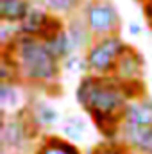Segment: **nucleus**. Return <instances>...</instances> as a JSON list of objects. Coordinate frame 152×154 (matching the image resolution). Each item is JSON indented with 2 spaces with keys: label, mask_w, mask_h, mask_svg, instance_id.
<instances>
[{
  "label": "nucleus",
  "mask_w": 152,
  "mask_h": 154,
  "mask_svg": "<svg viewBox=\"0 0 152 154\" xmlns=\"http://www.w3.org/2000/svg\"><path fill=\"white\" fill-rule=\"evenodd\" d=\"M136 84L140 82H123L114 75L86 74L77 86L75 97L106 138H118L125 106L132 99L141 97L140 90L134 88Z\"/></svg>",
  "instance_id": "f257e3e1"
},
{
  "label": "nucleus",
  "mask_w": 152,
  "mask_h": 154,
  "mask_svg": "<svg viewBox=\"0 0 152 154\" xmlns=\"http://www.w3.org/2000/svg\"><path fill=\"white\" fill-rule=\"evenodd\" d=\"M16 65L20 81L31 84H52L59 79L61 61L48 50L45 39L20 34L16 41L4 48Z\"/></svg>",
  "instance_id": "f03ea898"
},
{
  "label": "nucleus",
  "mask_w": 152,
  "mask_h": 154,
  "mask_svg": "<svg viewBox=\"0 0 152 154\" xmlns=\"http://www.w3.org/2000/svg\"><path fill=\"white\" fill-rule=\"evenodd\" d=\"M129 45L118 34H109L102 38H95V41L84 52L88 74L99 77L114 75L116 63L127 52Z\"/></svg>",
  "instance_id": "7ed1b4c3"
},
{
  "label": "nucleus",
  "mask_w": 152,
  "mask_h": 154,
  "mask_svg": "<svg viewBox=\"0 0 152 154\" xmlns=\"http://www.w3.org/2000/svg\"><path fill=\"white\" fill-rule=\"evenodd\" d=\"M79 13L84 18L93 38L118 34L122 20L116 5L111 0H86Z\"/></svg>",
  "instance_id": "20e7f679"
},
{
  "label": "nucleus",
  "mask_w": 152,
  "mask_h": 154,
  "mask_svg": "<svg viewBox=\"0 0 152 154\" xmlns=\"http://www.w3.org/2000/svg\"><path fill=\"white\" fill-rule=\"evenodd\" d=\"M31 125L32 124L29 122V118H23L22 113H16V115L11 116H2V129H0L2 152L22 149L29 140Z\"/></svg>",
  "instance_id": "39448f33"
},
{
  "label": "nucleus",
  "mask_w": 152,
  "mask_h": 154,
  "mask_svg": "<svg viewBox=\"0 0 152 154\" xmlns=\"http://www.w3.org/2000/svg\"><path fill=\"white\" fill-rule=\"evenodd\" d=\"M118 140L131 154H152V125L122 124Z\"/></svg>",
  "instance_id": "423d86ee"
},
{
  "label": "nucleus",
  "mask_w": 152,
  "mask_h": 154,
  "mask_svg": "<svg viewBox=\"0 0 152 154\" xmlns=\"http://www.w3.org/2000/svg\"><path fill=\"white\" fill-rule=\"evenodd\" d=\"M143 70H145L143 57L132 47H129L127 52L116 63L114 77L120 79V81H123V82H140V77L143 75Z\"/></svg>",
  "instance_id": "0eeeda50"
},
{
  "label": "nucleus",
  "mask_w": 152,
  "mask_h": 154,
  "mask_svg": "<svg viewBox=\"0 0 152 154\" xmlns=\"http://www.w3.org/2000/svg\"><path fill=\"white\" fill-rule=\"evenodd\" d=\"M122 124L152 125V99L150 97H136V99H132L123 109Z\"/></svg>",
  "instance_id": "6e6552de"
},
{
  "label": "nucleus",
  "mask_w": 152,
  "mask_h": 154,
  "mask_svg": "<svg viewBox=\"0 0 152 154\" xmlns=\"http://www.w3.org/2000/svg\"><path fill=\"white\" fill-rule=\"evenodd\" d=\"M66 31L70 34L75 54H84L88 50V47L95 41L93 34L90 32V29H88V25L84 22V18L81 16V13H75V14L70 16L68 23H66Z\"/></svg>",
  "instance_id": "1a4fd4ad"
},
{
  "label": "nucleus",
  "mask_w": 152,
  "mask_h": 154,
  "mask_svg": "<svg viewBox=\"0 0 152 154\" xmlns=\"http://www.w3.org/2000/svg\"><path fill=\"white\" fill-rule=\"evenodd\" d=\"M32 7L31 0H0V22L20 25Z\"/></svg>",
  "instance_id": "9d476101"
},
{
  "label": "nucleus",
  "mask_w": 152,
  "mask_h": 154,
  "mask_svg": "<svg viewBox=\"0 0 152 154\" xmlns=\"http://www.w3.org/2000/svg\"><path fill=\"white\" fill-rule=\"evenodd\" d=\"M45 43H47L48 50L54 54V57H56L57 61H61V63H63L65 59H68L70 56L75 54L66 27H63V29H59L57 32H54L52 36H48V38L45 39Z\"/></svg>",
  "instance_id": "9b49d317"
},
{
  "label": "nucleus",
  "mask_w": 152,
  "mask_h": 154,
  "mask_svg": "<svg viewBox=\"0 0 152 154\" xmlns=\"http://www.w3.org/2000/svg\"><path fill=\"white\" fill-rule=\"evenodd\" d=\"M59 111L50 106L48 102H43V100H38L32 104L31 111H29V122L34 125V127H52L59 122Z\"/></svg>",
  "instance_id": "f8f14e48"
},
{
  "label": "nucleus",
  "mask_w": 152,
  "mask_h": 154,
  "mask_svg": "<svg viewBox=\"0 0 152 154\" xmlns=\"http://www.w3.org/2000/svg\"><path fill=\"white\" fill-rule=\"evenodd\" d=\"M22 104V91L18 82H0V108H2V116H7L9 111L16 115L14 111L20 109Z\"/></svg>",
  "instance_id": "ddd939ff"
},
{
  "label": "nucleus",
  "mask_w": 152,
  "mask_h": 154,
  "mask_svg": "<svg viewBox=\"0 0 152 154\" xmlns=\"http://www.w3.org/2000/svg\"><path fill=\"white\" fill-rule=\"evenodd\" d=\"M36 154H81V151L74 142L63 136H47L39 143Z\"/></svg>",
  "instance_id": "4468645a"
},
{
  "label": "nucleus",
  "mask_w": 152,
  "mask_h": 154,
  "mask_svg": "<svg viewBox=\"0 0 152 154\" xmlns=\"http://www.w3.org/2000/svg\"><path fill=\"white\" fill-rule=\"evenodd\" d=\"M86 0H41V5L54 16H72L81 11Z\"/></svg>",
  "instance_id": "2eb2a0df"
},
{
  "label": "nucleus",
  "mask_w": 152,
  "mask_h": 154,
  "mask_svg": "<svg viewBox=\"0 0 152 154\" xmlns=\"http://www.w3.org/2000/svg\"><path fill=\"white\" fill-rule=\"evenodd\" d=\"M20 34L22 32H20V25L18 23H4V22H0V41H2V48L11 47Z\"/></svg>",
  "instance_id": "dca6fc26"
},
{
  "label": "nucleus",
  "mask_w": 152,
  "mask_h": 154,
  "mask_svg": "<svg viewBox=\"0 0 152 154\" xmlns=\"http://www.w3.org/2000/svg\"><path fill=\"white\" fill-rule=\"evenodd\" d=\"M61 68L66 70V72H86L88 74L84 54H74V56H70L68 59H65L61 63Z\"/></svg>",
  "instance_id": "f3484780"
},
{
  "label": "nucleus",
  "mask_w": 152,
  "mask_h": 154,
  "mask_svg": "<svg viewBox=\"0 0 152 154\" xmlns=\"http://www.w3.org/2000/svg\"><path fill=\"white\" fill-rule=\"evenodd\" d=\"M90 154H131V152H129L120 142H116V140H114V142H109V140H108V142H104V143H99Z\"/></svg>",
  "instance_id": "a211bd4d"
},
{
  "label": "nucleus",
  "mask_w": 152,
  "mask_h": 154,
  "mask_svg": "<svg viewBox=\"0 0 152 154\" xmlns=\"http://www.w3.org/2000/svg\"><path fill=\"white\" fill-rule=\"evenodd\" d=\"M63 134H65L66 140H70V142L77 143V142H82V140H84L86 131H82V129H79V127H75V125L65 122V125H63Z\"/></svg>",
  "instance_id": "6ab92c4d"
},
{
  "label": "nucleus",
  "mask_w": 152,
  "mask_h": 154,
  "mask_svg": "<svg viewBox=\"0 0 152 154\" xmlns=\"http://www.w3.org/2000/svg\"><path fill=\"white\" fill-rule=\"evenodd\" d=\"M66 124H72V125H75V127H79V129H82V131H86V120L82 118V116H68L66 118Z\"/></svg>",
  "instance_id": "aec40b11"
},
{
  "label": "nucleus",
  "mask_w": 152,
  "mask_h": 154,
  "mask_svg": "<svg viewBox=\"0 0 152 154\" xmlns=\"http://www.w3.org/2000/svg\"><path fill=\"white\" fill-rule=\"evenodd\" d=\"M143 11H145V20H147L149 27L152 29V0L143 4Z\"/></svg>",
  "instance_id": "412c9836"
},
{
  "label": "nucleus",
  "mask_w": 152,
  "mask_h": 154,
  "mask_svg": "<svg viewBox=\"0 0 152 154\" xmlns=\"http://www.w3.org/2000/svg\"><path fill=\"white\" fill-rule=\"evenodd\" d=\"M127 29H129V34H131V36H140V34L143 32V27H141L138 22H131Z\"/></svg>",
  "instance_id": "4be33fe9"
},
{
  "label": "nucleus",
  "mask_w": 152,
  "mask_h": 154,
  "mask_svg": "<svg viewBox=\"0 0 152 154\" xmlns=\"http://www.w3.org/2000/svg\"><path fill=\"white\" fill-rule=\"evenodd\" d=\"M143 2H149V0H143Z\"/></svg>",
  "instance_id": "5701e85b"
}]
</instances>
